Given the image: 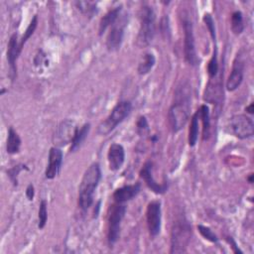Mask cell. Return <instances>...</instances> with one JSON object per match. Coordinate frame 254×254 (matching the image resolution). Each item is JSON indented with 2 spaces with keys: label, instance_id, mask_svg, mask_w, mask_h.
I'll list each match as a JSON object with an SVG mask.
<instances>
[{
  "label": "cell",
  "instance_id": "cell-29",
  "mask_svg": "<svg viewBox=\"0 0 254 254\" xmlns=\"http://www.w3.org/2000/svg\"><path fill=\"white\" fill-rule=\"evenodd\" d=\"M198 231H199V233H201V235L205 239H207V240H209V241H211L212 243H216L218 241L217 236L212 233V231L210 228L205 227L203 225H199L198 226Z\"/></svg>",
  "mask_w": 254,
  "mask_h": 254
},
{
  "label": "cell",
  "instance_id": "cell-24",
  "mask_svg": "<svg viewBox=\"0 0 254 254\" xmlns=\"http://www.w3.org/2000/svg\"><path fill=\"white\" fill-rule=\"evenodd\" d=\"M232 30L235 35H240L244 30V23H243V15L240 11H234L232 14Z\"/></svg>",
  "mask_w": 254,
  "mask_h": 254
},
{
  "label": "cell",
  "instance_id": "cell-13",
  "mask_svg": "<svg viewBox=\"0 0 254 254\" xmlns=\"http://www.w3.org/2000/svg\"><path fill=\"white\" fill-rule=\"evenodd\" d=\"M152 170H153V165L150 161L146 162L141 171H140V177L144 180V182L146 183L147 187L152 190V192H154L155 194H158V195H162L164 193H166V190L168 189L167 185L164 184V185H160L158 184L154 177H153V174H152Z\"/></svg>",
  "mask_w": 254,
  "mask_h": 254
},
{
  "label": "cell",
  "instance_id": "cell-15",
  "mask_svg": "<svg viewBox=\"0 0 254 254\" xmlns=\"http://www.w3.org/2000/svg\"><path fill=\"white\" fill-rule=\"evenodd\" d=\"M107 160L109 169L113 172L118 171L125 160V151L123 146L117 143L111 144L107 153Z\"/></svg>",
  "mask_w": 254,
  "mask_h": 254
},
{
  "label": "cell",
  "instance_id": "cell-27",
  "mask_svg": "<svg viewBox=\"0 0 254 254\" xmlns=\"http://www.w3.org/2000/svg\"><path fill=\"white\" fill-rule=\"evenodd\" d=\"M76 5L78 7V9L85 15L87 16H92L93 14H95L98 12V7L97 4L94 2H90V1H77Z\"/></svg>",
  "mask_w": 254,
  "mask_h": 254
},
{
  "label": "cell",
  "instance_id": "cell-8",
  "mask_svg": "<svg viewBox=\"0 0 254 254\" xmlns=\"http://www.w3.org/2000/svg\"><path fill=\"white\" fill-rule=\"evenodd\" d=\"M126 207L123 204L116 203L110 209L108 215V233L107 240L110 247H112L118 240L120 235L121 221L125 215Z\"/></svg>",
  "mask_w": 254,
  "mask_h": 254
},
{
  "label": "cell",
  "instance_id": "cell-4",
  "mask_svg": "<svg viewBox=\"0 0 254 254\" xmlns=\"http://www.w3.org/2000/svg\"><path fill=\"white\" fill-rule=\"evenodd\" d=\"M190 235H192V228L186 218L181 217L174 221L171 233L170 253L186 252Z\"/></svg>",
  "mask_w": 254,
  "mask_h": 254
},
{
  "label": "cell",
  "instance_id": "cell-23",
  "mask_svg": "<svg viewBox=\"0 0 254 254\" xmlns=\"http://www.w3.org/2000/svg\"><path fill=\"white\" fill-rule=\"evenodd\" d=\"M199 113L198 111L192 116L190 119V125L189 128V145L190 147H194L197 144L198 137H199Z\"/></svg>",
  "mask_w": 254,
  "mask_h": 254
},
{
  "label": "cell",
  "instance_id": "cell-16",
  "mask_svg": "<svg viewBox=\"0 0 254 254\" xmlns=\"http://www.w3.org/2000/svg\"><path fill=\"white\" fill-rule=\"evenodd\" d=\"M141 186L139 183H136L134 185L123 186L115 190V192L113 193V199L118 204H124L134 199L139 194Z\"/></svg>",
  "mask_w": 254,
  "mask_h": 254
},
{
  "label": "cell",
  "instance_id": "cell-1",
  "mask_svg": "<svg viewBox=\"0 0 254 254\" xmlns=\"http://www.w3.org/2000/svg\"><path fill=\"white\" fill-rule=\"evenodd\" d=\"M190 86L183 85L176 91V101L169 109V123L173 132H179L184 128L190 117Z\"/></svg>",
  "mask_w": 254,
  "mask_h": 254
},
{
  "label": "cell",
  "instance_id": "cell-9",
  "mask_svg": "<svg viewBox=\"0 0 254 254\" xmlns=\"http://www.w3.org/2000/svg\"><path fill=\"white\" fill-rule=\"evenodd\" d=\"M77 124L72 119L63 120L57 127L53 135V143L56 147L66 146L69 143H72L77 131Z\"/></svg>",
  "mask_w": 254,
  "mask_h": 254
},
{
  "label": "cell",
  "instance_id": "cell-12",
  "mask_svg": "<svg viewBox=\"0 0 254 254\" xmlns=\"http://www.w3.org/2000/svg\"><path fill=\"white\" fill-rule=\"evenodd\" d=\"M63 164V152L59 147H52L49 152V163L45 172V177L53 180L59 174Z\"/></svg>",
  "mask_w": 254,
  "mask_h": 254
},
{
  "label": "cell",
  "instance_id": "cell-34",
  "mask_svg": "<svg viewBox=\"0 0 254 254\" xmlns=\"http://www.w3.org/2000/svg\"><path fill=\"white\" fill-rule=\"evenodd\" d=\"M35 196V188L32 184H29L26 189V197L29 201H32L34 199Z\"/></svg>",
  "mask_w": 254,
  "mask_h": 254
},
{
  "label": "cell",
  "instance_id": "cell-11",
  "mask_svg": "<svg viewBox=\"0 0 254 254\" xmlns=\"http://www.w3.org/2000/svg\"><path fill=\"white\" fill-rule=\"evenodd\" d=\"M126 25V17L123 16L121 18H118V20L111 26V29L106 38V47L108 51L115 52L120 49Z\"/></svg>",
  "mask_w": 254,
  "mask_h": 254
},
{
  "label": "cell",
  "instance_id": "cell-5",
  "mask_svg": "<svg viewBox=\"0 0 254 254\" xmlns=\"http://www.w3.org/2000/svg\"><path fill=\"white\" fill-rule=\"evenodd\" d=\"M156 32V15L152 7L144 6L140 13V29L137 43L140 47L148 46L154 39Z\"/></svg>",
  "mask_w": 254,
  "mask_h": 254
},
{
  "label": "cell",
  "instance_id": "cell-19",
  "mask_svg": "<svg viewBox=\"0 0 254 254\" xmlns=\"http://www.w3.org/2000/svg\"><path fill=\"white\" fill-rule=\"evenodd\" d=\"M89 130H90V124L89 123H85L84 124L81 128L78 129L73 141H72V145H71V152H75L77 151L81 146L82 144L84 143V141L85 140V138L87 137L88 133H89Z\"/></svg>",
  "mask_w": 254,
  "mask_h": 254
},
{
  "label": "cell",
  "instance_id": "cell-6",
  "mask_svg": "<svg viewBox=\"0 0 254 254\" xmlns=\"http://www.w3.org/2000/svg\"><path fill=\"white\" fill-rule=\"evenodd\" d=\"M229 132L239 139H247L254 134V123L251 117L245 114H236L230 118Z\"/></svg>",
  "mask_w": 254,
  "mask_h": 254
},
{
  "label": "cell",
  "instance_id": "cell-2",
  "mask_svg": "<svg viewBox=\"0 0 254 254\" xmlns=\"http://www.w3.org/2000/svg\"><path fill=\"white\" fill-rule=\"evenodd\" d=\"M101 179L102 171L99 163L91 164L85 172L79 188V206L83 211H87L91 207Z\"/></svg>",
  "mask_w": 254,
  "mask_h": 254
},
{
  "label": "cell",
  "instance_id": "cell-14",
  "mask_svg": "<svg viewBox=\"0 0 254 254\" xmlns=\"http://www.w3.org/2000/svg\"><path fill=\"white\" fill-rule=\"evenodd\" d=\"M244 75V64L242 60L238 57L233 62L232 73L227 81V89L229 91H234L239 87L243 81Z\"/></svg>",
  "mask_w": 254,
  "mask_h": 254
},
{
  "label": "cell",
  "instance_id": "cell-17",
  "mask_svg": "<svg viewBox=\"0 0 254 254\" xmlns=\"http://www.w3.org/2000/svg\"><path fill=\"white\" fill-rule=\"evenodd\" d=\"M21 51L19 48V42H18V35L15 33L13 34L8 42L7 46V61L10 67V74L12 80H14L16 76V61L20 55Z\"/></svg>",
  "mask_w": 254,
  "mask_h": 254
},
{
  "label": "cell",
  "instance_id": "cell-33",
  "mask_svg": "<svg viewBox=\"0 0 254 254\" xmlns=\"http://www.w3.org/2000/svg\"><path fill=\"white\" fill-rule=\"evenodd\" d=\"M34 65H35L36 68H40L43 65L45 67L49 66V62L47 60V55L42 50H39L37 55L35 56V58H34Z\"/></svg>",
  "mask_w": 254,
  "mask_h": 254
},
{
  "label": "cell",
  "instance_id": "cell-28",
  "mask_svg": "<svg viewBox=\"0 0 254 254\" xmlns=\"http://www.w3.org/2000/svg\"><path fill=\"white\" fill-rule=\"evenodd\" d=\"M48 219V212H47V202L45 200H42L40 203L39 208V224L38 228L39 230H43L47 224Z\"/></svg>",
  "mask_w": 254,
  "mask_h": 254
},
{
  "label": "cell",
  "instance_id": "cell-18",
  "mask_svg": "<svg viewBox=\"0 0 254 254\" xmlns=\"http://www.w3.org/2000/svg\"><path fill=\"white\" fill-rule=\"evenodd\" d=\"M122 6H117L111 10H109L101 20L100 22V28H99V32L100 35H103L105 32L106 31V29L110 26H112L119 18L120 16V12H121Z\"/></svg>",
  "mask_w": 254,
  "mask_h": 254
},
{
  "label": "cell",
  "instance_id": "cell-22",
  "mask_svg": "<svg viewBox=\"0 0 254 254\" xmlns=\"http://www.w3.org/2000/svg\"><path fill=\"white\" fill-rule=\"evenodd\" d=\"M21 146V139L18 133L10 127L8 130V137L6 143V151L8 154H16L19 152Z\"/></svg>",
  "mask_w": 254,
  "mask_h": 254
},
{
  "label": "cell",
  "instance_id": "cell-25",
  "mask_svg": "<svg viewBox=\"0 0 254 254\" xmlns=\"http://www.w3.org/2000/svg\"><path fill=\"white\" fill-rule=\"evenodd\" d=\"M37 26H38V16L35 15V16L33 17V19L31 20L30 24L28 25L26 31L24 32L23 37L21 38V40H20V42H19V48H20V51H22V49H23L24 45L26 44V42L30 39V37H31L32 35L34 34V32H35Z\"/></svg>",
  "mask_w": 254,
  "mask_h": 254
},
{
  "label": "cell",
  "instance_id": "cell-10",
  "mask_svg": "<svg viewBox=\"0 0 254 254\" xmlns=\"http://www.w3.org/2000/svg\"><path fill=\"white\" fill-rule=\"evenodd\" d=\"M147 217V227L151 236L155 237L161 231V224H162V210H161V203L159 201L151 202L147 207L146 212Z\"/></svg>",
  "mask_w": 254,
  "mask_h": 254
},
{
  "label": "cell",
  "instance_id": "cell-35",
  "mask_svg": "<svg viewBox=\"0 0 254 254\" xmlns=\"http://www.w3.org/2000/svg\"><path fill=\"white\" fill-rule=\"evenodd\" d=\"M228 240H229V242H230V243H232V245H233V251H234V252H236V253H238V252H239V253H242V251H240V250H239L238 246L236 245V243L233 241V239L232 237H229V238H228Z\"/></svg>",
  "mask_w": 254,
  "mask_h": 254
},
{
  "label": "cell",
  "instance_id": "cell-32",
  "mask_svg": "<svg viewBox=\"0 0 254 254\" xmlns=\"http://www.w3.org/2000/svg\"><path fill=\"white\" fill-rule=\"evenodd\" d=\"M203 20H204V22H205V24H206V26H207L209 32H210V34H211V36H212V39L213 43H215V40H216V36H215V27H214V21H213L212 15L209 14V13L205 14Z\"/></svg>",
  "mask_w": 254,
  "mask_h": 254
},
{
  "label": "cell",
  "instance_id": "cell-20",
  "mask_svg": "<svg viewBox=\"0 0 254 254\" xmlns=\"http://www.w3.org/2000/svg\"><path fill=\"white\" fill-rule=\"evenodd\" d=\"M156 63V58L154 56V54L152 53H146L141 61L139 62V65L137 68V72L139 75L141 76H145L147 74H149L151 72V70L153 69V67L155 66Z\"/></svg>",
  "mask_w": 254,
  "mask_h": 254
},
{
  "label": "cell",
  "instance_id": "cell-31",
  "mask_svg": "<svg viewBox=\"0 0 254 254\" xmlns=\"http://www.w3.org/2000/svg\"><path fill=\"white\" fill-rule=\"evenodd\" d=\"M136 127H137L138 134L141 135V136L147 135L149 133V131H150L149 124H148V121H147L145 116H140L138 118V121L136 123Z\"/></svg>",
  "mask_w": 254,
  "mask_h": 254
},
{
  "label": "cell",
  "instance_id": "cell-21",
  "mask_svg": "<svg viewBox=\"0 0 254 254\" xmlns=\"http://www.w3.org/2000/svg\"><path fill=\"white\" fill-rule=\"evenodd\" d=\"M198 113L203 122V139L206 140L209 138L211 130V114L209 106L207 105H203L198 110Z\"/></svg>",
  "mask_w": 254,
  "mask_h": 254
},
{
  "label": "cell",
  "instance_id": "cell-3",
  "mask_svg": "<svg viewBox=\"0 0 254 254\" xmlns=\"http://www.w3.org/2000/svg\"><path fill=\"white\" fill-rule=\"evenodd\" d=\"M132 110V105L130 102L123 101L118 103L113 109L111 110L110 114L107 118L103 121L98 127V133L102 136L108 135L111 131H113L116 126L120 124L127 116L130 114Z\"/></svg>",
  "mask_w": 254,
  "mask_h": 254
},
{
  "label": "cell",
  "instance_id": "cell-7",
  "mask_svg": "<svg viewBox=\"0 0 254 254\" xmlns=\"http://www.w3.org/2000/svg\"><path fill=\"white\" fill-rule=\"evenodd\" d=\"M184 28V56L185 61L190 66H197L199 64V58L196 51L195 36H194V27L193 23L188 18L183 21Z\"/></svg>",
  "mask_w": 254,
  "mask_h": 254
},
{
  "label": "cell",
  "instance_id": "cell-37",
  "mask_svg": "<svg viewBox=\"0 0 254 254\" xmlns=\"http://www.w3.org/2000/svg\"><path fill=\"white\" fill-rule=\"evenodd\" d=\"M252 181H253V174H250V176L248 177V182L251 184Z\"/></svg>",
  "mask_w": 254,
  "mask_h": 254
},
{
  "label": "cell",
  "instance_id": "cell-26",
  "mask_svg": "<svg viewBox=\"0 0 254 254\" xmlns=\"http://www.w3.org/2000/svg\"><path fill=\"white\" fill-rule=\"evenodd\" d=\"M208 74L210 79H213L217 76L218 74V62H217V48L216 45L214 44L213 47V53L212 56L209 62L208 65Z\"/></svg>",
  "mask_w": 254,
  "mask_h": 254
},
{
  "label": "cell",
  "instance_id": "cell-30",
  "mask_svg": "<svg viewBox=\"0 0 254 254\" xmlns=\"http://www.w3.org/2000/svg\"><path fill=\"white\" fill-rule=\"evenodd\" d=\"M23 170H28L27 166L26 165H23V164H19L17 166H14L13 168H11L10 170L7 171V175L9 177V179L11 180V182L13 183L14 186H17V178H18V175L21 171Z\"/></svg>",
  "mask_w": 254,
  "mask_h": 254
},
{
  "label": "cell",
  "instance_id": "cell-36",
  "mask_svg": "<svg viewBox=\"0 0 254 254\" xmlns=\"http://www.w3.org/2000/svg\"><path fill=\"white\" fill-rule=\"evenodd\" d=\"M245 110H246L248 113H250V114H253V104H250V106H247V107L245 108Z\"/></svg>",
  "mask_w": 254,
  "mask_h": 254
}]
</instances>
